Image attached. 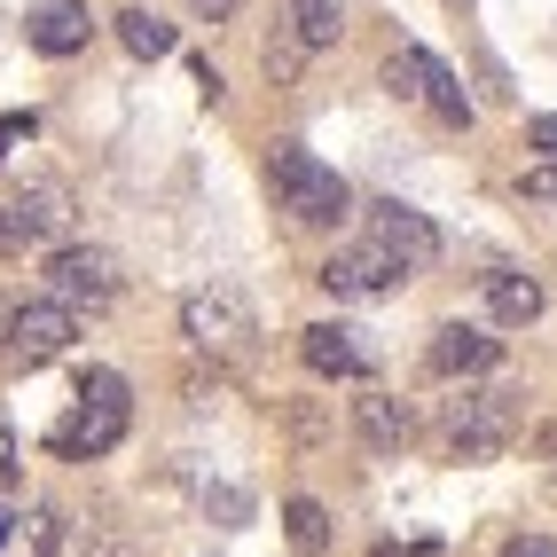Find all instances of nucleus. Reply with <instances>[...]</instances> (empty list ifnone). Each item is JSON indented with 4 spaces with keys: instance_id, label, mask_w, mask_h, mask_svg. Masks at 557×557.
I'll list each match as a JSON object with an SVG mask.
<instances>
[{
    "instance_id": "f03ea898",
    "label": "nucleus",
    "mask_w": 557,
    "mask_h": 557,
    "mask_svg": "<svg viewBox=\"0 0 557 557\" xmlns=\"http://www.w3.org/2000/svg\"><path fill=\"white\" fill-rule=\"evenodd\" d=\"M126 424H134V393H126V377H119V369H87L79 408L55 424V456H71V463L110 456V448L126 440Z\"/></svg>"
},
{
    "instance_id": "4be33fe9",
    "label": "nucleus",
    "mask_w": 557,
    "mask_h": 557,
    "mask_svg": "<svg viewBox=\"0 0 557 557\" xmlns=\"http://www.w3.org/2000/svg\"><path fill=\"white\" fill-rule=\"evenodd\" d=\"M527 141H534V150H542V158H557V110H542V119L527 126Z\"/></svg>"
},
{
    "instance_id": "b1692460",
    "label": "nucleus",
    "mask_w": 557,
    "mask_h": 557,
    "mask_svg": "<svg viewBox=\"0 0 557 557\" xmlns=\"http://www.w3.org/2000/svg\"><path fill=\"white\" fill-rule=\"evenodd\" d=\"M16 141H32V110H24V119H0V158H9Z\"/></svg>"
},
{
    "instance_id": "423d86ee",
    "label": "nucleus",
    "mask_w": 557,
    "mask_h": 557,
    "mask_svg": "<svg viewBox=\"0 0 557 557\" xmlns=\"http://www.w3.org/2000/svg\"><path fill=\"white\" fill-rule=\"evenodd\" d=\"M48 290L79 314V307H110L119 299V259H110L102 244H63L48 251Z\"/></svg>"
},
{
    "instance_id": "f3484780",
    "label": "nucleus",
    "mask_w": 557,
    "mask_h": 557,
    "mask_svg": "<svg viewBox=\"0 0 557 557\" xmlns=\"http://www.w3.org/2000/svg\"><path fill=\"white\" fill-rule=\"evenodd\" d=\"M9 220L24 228V244H40V236H63V220H71V197L63 189H32L9 205Z\"/></svg>"
},
{
    "instance_id": "9b49d317",
    "label": "nucleus",
    "mask_w": 557,
    "mask_h": 557,
    "mask_svg": "<svg viewBox=\"0 0 557 557\" xmlns=\"http://www.w3.org/2000/svg\"><path fill=\"white\" fill-rule=\"evenodd\" d=\"M24 40L40 48V55H79L95 40V16H87V0H32L24 9Z\"/></svg>"
},
{
    "instance_id": "c756f323",
    "label": "nucleus",
    "mask_w": 557,
    "mask_h": 557,
    "mask_svg": "<svg viewBox=\"0 0 557 557\" xmlns=\"http://www.w3.org/2000/svg\"><path fill=\"white\" fill-rule=\"evenodd\" d=\"M456 9H463V0H456Z\"/></svg>"
},
{
    "instance_id": "6e6552de",
    "label": "nucleus",
    "mask_w": 557,
    "mask_h": 557,
    "mask_svg": "<svg viewBox=\"0 0 557 557\" xmlns=\"http://www.w3.org/2000/svg\"><path fill=\"white\" fill-rule=\"evenodd\" d=\"M299 354H307L314 377H346V385H369V377H377V346H369L354 322H307V330H299Z\"/></svg>"
},
{
    "instance_id": "0eeeda50",
    "label": "nucleus",
    "mask_w": 557,
    "mask_h": 557,
    "mask_svg": "<svg viewBox=\"0 0 557 557\" xmlns=\"http://www.w3.org/2000/svg\"><path fill=\"white\" fill-rule=\"evenodd\" d=\"M385 87H393L400 102H432L448 126H471V102H463V87H456V71L440 63V55H424V48H400V55L385 63Z\"/></svg>"
},
{
    "instance_id": "9d476101",
    "label": "nucleus",
    "mask_w": 557,
    "mask_h": 557,
    "mask_svg": "<svg viewBox=\"0 0 557 557\" xmlns=\"http://www.w3.org/2000/svg\"><path fill=\"white\" fill-rule=\"evenodd\" d=\"M369 244H385L408 275H424L432 259H440V228L417 212V205H400V197H385V205H369Z\"/></svg>"
},
{
    "instance_id": "2eb2a0df",
    "label": "nucleus",
    "mask_w": 557,
    "mask_h": 557,
    "mask_svg": "<svg viewBox=\"0 0 557 557\" xmlns=\"http://www.w3.org/2000/svg\"><path fill=\"white\" fill-rule=\"evenodd\" d=\"M119 40H126V55H141V63H158V55H173L181 48V32L158 16V9H141V0H134V9L119 16Z\"/></svg>"
},
{
    "instance_id": "a211bd4d",
    "label": "nucleus",
    "mask_w": 557,
    "mask_h": 557,
    "mask_svg": "<svg viewBox=\"0 0 557 557\" xmlns=\"http://www.w3.org/2000/svg\"><path fill=\"white\" fill-rule=\"evenodd\" d=\"M283 534H290V549H299V557H322V549H330V510H322L314 495H290V503H283Z\"/></svg>"
},
{
    "instance_id": "f257e3e1",
    "label": "nucleus",
    "mask_w": 557,
    "mask_h": 557,
    "mask_svg": "<svg viewBox=\"0 0 557 557\" xmlns=\"http://www.w3.org/2000/svg\"><path fill=\"white\" fill-rule=\"evenodd\" d=\"M268 181H275V205L299 220V228H338V220L354 212V189L338 181V165H322L307 141H275Z\"/></svg>"
},
{
    "instance_id": "ddd939ff",
    "label": "nucleus",
    "mask_w": 557,
    "mask_h": 557,
    "mask_svg": "<svg viewBox=\"0 0 557 557\" xmlns=\"http://www.w3.org/2000/svg\"><path fill=\"white\" fill-rule=\"evenodd\" d=\"M354 432H361V440H369L377 456H400V448H408V432H417V424H408V408H400L393 393H369V400H354Z\"/></svg>"
},
{
    "instance_id": "4468645a",
    "label": "nucleus",
    "mask_w": 557,
    "mask_h": 557,
    "mask_svg": "<svg viewBox=\"0 0 557 557\" xmlns=\"http://www.w3.org/2000/svg\"><path fill=\"white\" fill-rule=\"evenodd\" d=\"M487 307H495V322L527 330V322L542 314V283H534V275H518V268H495V275H487Z\"/></svg>"
},
{
    "instance_id": "dca6fc26",
    "label": "nucleus",
    "mask_w": 557,
    "mask_h": 557,
    "mask_svg": "<svg viewBox=\"0 0 557 557\" xmlns=\"http://www.w3.org/2000/svg\"><path fill=\"white\" fill-rule=\"evenodd\" d=\"M290 32L307 40V55L338 48V32H346V0H290Z\"/></svg>"
},
{
    "instance_id": "cd10ccee",
    "label": "nucleus",
    "mask_w": 557,
    "mask_h": 557,
    "mask_svg": "<svg viewBox=\"0 0 557 557\" xmlns=\"http://www.w3.org/2000/svg\"><path fill=\"white\" fill-rule=\"evenodd\" d=\"M369 557H432V542H408V549H400V542H385V549H369Z\"/></svg>"
},
{
    "instance_id": "1a4fd4ad",
    "label": "nucleus",
    "mask_w": 557,
    "mask_h": 557,
    "mask_svg": "<svg viewBox=\"0 0 557 557\" xmlns=\"http://www.w3.org/2000/svg\"><path fill=\"white\" fill-rule=\"evenodd\" d=\"M400 283H408V268L385 244H354V251L322 259V290L330 299H385V290H400Z\"/></svg>"
},
{
    "instance_id": "c85d7f7f",
    "label": "nucleus",
    "mask_w": 557,
    "mask_h": 557,
    "mask_svg": "<svg viewBox=\"0 0 557 557\" xmlns=\"http://www.w3.org/2000/svg\"><path fill=\"white\" fill-rule=\"evenodd\" d=\"M16 527H24V518H16V510H0V549H9V534H16Z\"/></svg>"
},
{
    "instance_id": "20e7f679",
    "label": "nucleus",
    "mask_w": 557,
    "mask_h": 557,
    "mask_svg": "<svg viewBox=\"0 0 557 557\" xmlns=\"http://www.w3.org/2000/svg\"><path fill=\"white\" fill-rule=\"evenodd\" d=\"M71 338H79V314L63 299H24V307H9V322H0V361L48 369V361L71 354Z\"/></svg>"
},
{
    "instance_id": "a878e982",
    "label": "nucleus",
    "mask_w": 557,
    "mask_h": 557,
    "mask_svg": "<svg viewBox=\"0 0 557 557\" xmlns=\"http://www.w3.org/2000/svg\"><path fill=\"white\" fill-rule=\"evenodd\" d=\"M16 479V440H9V424H0V487Z\"/></svg>"
},
{
    "instance_id": "f8f14e48",
    "label": "nucleus",
    "mask_w": 557,
    "mask_h": 557,
    "mask_svg": "<svg viewBox=\"0 0 557 557\" xmlns=\"http://www.w3.org/2000/svg\"><path fill=\"white\" fill-rule=\"evenodd\" d=\"M432 369L440 377H487V369H503V338H487V330H471V322H448L432 338Z\"/></svg>"
},
{
    "instance_id": "bb28decb",
    "label": "nucleus",
    "mask_w": 557,
    "mask_h": 557,
    "mask_svg": "<svg viewBox=\"0 0 557 557\" xmlns=\"http://www.w3.org/2000/svg\"><path fill=\"white\" fill-rule=\"evenodd\" d=\"M0 251H24V228L9 220V205H0Z\"/></svg>"
},
{
    "instance_id": "412c9836",
    "label": "nucleus",
    "mask_w": 557,
    "mask_h": 557,
    "mask_svg": "<svg viewBox=\"0 0 557 557\" xmlns=\"http://www.w3.org/2000/svg\"><path fill=\"white\" fill-rule=\"evenodd\" d=\"M527 197H549V205H557V158L527 165Z\"/></svg>"
},
{
    "instance_id": "393cba45",
    "label": "nucleus",
    "mask_w": 557,
    "mask_h": 557,
    "mask_svg": "<svg viewBox=\"0 0 557 557\" xmlns=\"http://www.w3.org/2000/svg\"><path fill=\"white\" fill-rule=\"evenodd\" d=\"M189 9H197V16H205V24H228V16H236V9H244V0H189Z\"/></svg>"
},
{
    "instance_id": "6ab92c4d",
    "label": "nucleus",
    "mask_w": 557,
    "mask_h": 557,
    "mask_svg": "<svg viewBox=\"0 0 557 557\" xmlns=\"http://www.w3.org/2000/svg\"><path fill=\"white\" fill-rule=\"evenodd\" d=\"M299 63H307V40L290 32V40H268V71L275 79H299Z\"/></svg>"
},
{
    "instance_id": "5701e85b",
    "label": "nucleus",
    "mask_w": 557,
    "mask_h": 557,
    "mask_svg": "<svg viewBox=\"0 0 557 557\" xmlns=\"http://www.w3.org/2000/svg\"><path fill=\"white\" fill-rule=\"evenodd\" d=\"M503 557H557V542H542V534H510Z\"/></svg>"
},
{
    "instance_id": "aec40b11",
    "label": "nucleus",
    "mask_w": 557,
    "mask_h": 557,
    "mask_svg": "<svg viewBox=\"0 0 557 557\" xmlns=\"http://www.w3.org/2000/svg\"><path fill=\"white\" fill-rule=\"evenodd\" d=\"M32 549H40V557H63V518H55V510H32Z\"/></svg>"
},
{
    "instance_id": "39448f33",
    "label": "nucleus",
    "mask_w": 557,
    "mask_h": 557,
    "mask_svg": "<svg viewBox=\"0 0 557 557\" xmlns=\"http://www.w3.org/2000/svg\"><path fill=\"white\" fill-rule=\"evenodd\" d=\"M503 440H510V400L503 393H463V400L440 408V448H448V456L487 463Z\"/></svg>"
},
{
    "instance_id": "7ed1b4c3",
    "label": "nucleus",
    "mask_w": 557,
    "mask_h": 557,
    "mask_svg": "<svg viewBox=\"0 0 557 557\" xmlns=\"http://www.w3.org/2000/svg\"><path fill=\"white\" fill-rule=\"evenodd\" d=\"M181 338H189L197 354H212V361H244L251 354V307H244V290H228V283L189 290V299H181Z\"/></svg>"
}]
</instances>
